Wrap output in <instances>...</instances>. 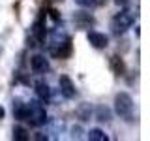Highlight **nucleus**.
Here are the masks:
<instances>
[{"label":"nucleus","instance_id":"nucleus-16","mask_svg":"<svg viewBox=\"0 0 150 141\" xmlns=\"http://www.w3.org/2000/svg\"><path fill=\"white\" fill-rule=\"evenodd\" d=\"M75 4H79L81 8H94V6H98L96 0H75Z\"/></svg>","mask_w":150,"mask_h":141},{"label":"nucleus","instance_id":"nucleus-7","mask_svg":"<svg viewBox=\"0 0 150 141\" xmlns=\"http://www.w3.org/2000/svg\"><path fill=\"white\" fill-rule=\"evenodd\" d=\"M36 94H38V100H40L41 103H47L51 100V88H49V85H47L45 81H36Z\"/></svg>","mask_w":150,"mask_h":141},{"label":"nucleus","instance_id":"nucleus-4","mask_svg":"<svg viewBox=\"0 0 150 141\" xmlns=\"http://www.w3.org/2000/svg\"><path fill=\"white\" fill-rule=\"evenodd\" d=\"M58 85H60V92H62L64 98H68V100L75 98V85H73V81L68 77V75H60Z\"/></svg>","mask_w":150,"mask_h":141},{"label":"nucleus","instance_id":"nucleus-20","mask_svg":"<svg viewBox=\"0 0 150 141\" xmlns=\"http://www.w3.org/2000/svg\"><path fill=\"white\" fill-rule=\"evenodd\" d=\"M2 117H4V109H2V107H0V119H2Z\"/></svg>","mask_w":150,"mask_h":141},{"label":"nucleus","instance_id":"nucleus-15","mask_svg":"<svg viewBox=\"0 0 150 141\" xmlns=\"http://www.w3.org/2000/svg\"><path fill=\"white\" fill-rule=\"evenodd\" d=\"M90 113H92V111H90V107L84 103V105H81V107L77 109V117H79L81 120H88V119H90Z\"/></svg>","mask_w":150,"mask_h":141},{"label":"nucleus","instance_id":"nucleus-11","mask_svg":"<svg viewBox=\"0 0 150 141\" xmlns=\"http://www.w3.org/2000/svg\"><path fill=\"white\" fill-rule=\"evenodd\" d=\"M96 119L100 122H109L111 120V109L105 105H98L96 107Z\"/></svg>","mask_w":150,"mask_h":141},{"label":"nucleus","instance_id":"nucleus-18","mask_svg":"<svg viewBox=\"0 0 150 141\" xmlns=\"http://www.w3.org/2000/svg\"><path fill=\"white\" fill-rule=\"evenodd\" d=\"M128 2H129V0H115L116 6H128Z\"/></svg>","mask_w":150,"mask_h":141},{"label":"nucleus","instance_id":"nucleus-9","mask_svg":"<svg viewBox=\"0 0 150 141\" xmlns=\"http://www.w3.org/2000/svg\"><path fill=\"white\" fill-rule=\"evenodd\" d=\"M73 21H75V25L81 26V28H86V26L94 25V19L90 17V13H84V11H77L73 15Z\"/></svg>","mask_w":150,"mask_h":141},{"label":"nucleus","instance_id":"nucleus-1","mask_svg":"<svg viewBox=\"0 0 150 141\" xmlns=\"http://www.w3.org/2000/svg\"><path fill=\"white\" fill-rule=\"evenodd\" d=\"M115 111L120 119L124 120H131L133 119V100H131L129 94L126 92H118L115 96Z\"/></svg>","mask_w":150,"mask_h":141},{"label":"nucleus","instance_id":"nucleus-19","mask_svg":"<svg viewBox=\"0 0 150 141\" xmlns=\"http://www.w3.org/2000/svg\"><path fill=\"white\" fill-rule=\"evenodd\" d=\"M51 17H53L54 21H58V11H54V9H53V11H51Z\"/></svg>","mask_w":150,"mask_h":141},{"label":"nucleus","instance_id":"nucleus-17","mask_svg":"<svg viewBox=\"0 0 150 141\" xmlns=\"http://www.w3.org/2000/svg\"><path fill=\"white\" fill-rule=\"evenodd\" d=\"M71 137L73 139H81V128H73L71 130Z\"/></svg>","mask_w":150,"mask_h":141},{"label":"nucleus","instance_id":"nucleus-13","mask_svg":"<svg viewBox=\"0 0 150 141\" xmlns=\"http://www.w3.org/2000/svg\"><path fill=\"white\" fill-rule=\"evenodd\" d=\"M13 139H17V141H28V139H30V135H28V132L23 128V126H15V128H13Z\"/></svg>","mask_w":150,"mask_h":141},{"label":"nucleus","instance_id":"nucleus-14","mask_svg":"<svg viewBox=\"0 0 150 141\" xmlns=\"http://www.w3.org/2000/svg\"><path fill=\"white\" fill-rule=\"evenodd\" d=\"M111 66H112V70H115L116 75H122V72H124V64H122V60L116 55L111 56Z\"/></svg>","mask_w":150,"mask_h":141},{"label":"nucleus","instance_id":"nucleus-5","mask_svg":"<svg viewBox=\"0 0 150 141\" xmlns=\"http://www.w3.org/2000/svg\"><path fill=\"white\" fill-rule=\"evenodd\" d=\"M30 68L34 73H45L49 70V62H47V58L43 55H34L30 60Z\"/></svg>","mask_w":150,"mask_h":141},{"label":"nucleus","instance_id":"nucleus-8","mask_svg":"<svg viewBox=\"0 0 150 141\" xmlns=\"http://www.w3.org/2000/svg\"><path fill=\"white\" fill-rule=\"evenodd\" d=\"M32 36H34L40 43H41V41H45V23H43V15H41L34 23V26H32Z\"/></svg>","mask_w":150,"mask_h":141},{"label":"nucleus","instance_id":"nucleus-12","mask_svg":"<svg viewBox=\"0 0 150 141\" xmlns=\"http://www.w3.org/2000/svg\"><path fill=\"white\" fill-rule=\"evenodd\" d=\"M86 137L90 139V141H107V139H109V135H107L103 130H100V128H92L90 132H88Z\"/></svg>","mask_w":150,"mask_h":141},{"label":"nucleus","instance_id":"nucleus-10","mask_svg":"<svg viewBox=\"0 0 150 141\" xmlns=\"http://www.w3.org/2000/svg\"><path fill=\"white\" fill-rule=\"evenodd\" d=\"M13 115H15V119H19V120H26V103L21 102V100L13 102Z\"/></svg>","mask_w":150,"mask_h":141},{"label":"nucleus","instance_id":"nucleus-2","mask_svg":"<svg viewBox=\"0 0 150 141\" xmlns=\"http://www.w3.org/2000/svg\"><path fill=\"white\" fill-rule=\"evenodd\" d=\"M26 120L32 126H41L47 120V113H45V105L40 100H30L26 103Z\"/></svg>","mask_w":150,"mask_h":141},{"label":"nucleus","instance_id":"nucleus-3","mask_svg":"<svg viewBox=\"0 0 150 141\" xmlns=\"http://www.w3.org/2000/svg\"><path fill=\"white\" fill-rule=\"evenodd\" d=\"M135 17H137V15H135L131 9H124L122 13L115 15V17H112V21H111V30H112V34H115V36L124 34V32L135 23Z\"/></svg>","mask_w":150,"mask_h":141},{"label":"nucleus","instance_id":"nucleus-21","mask_svg":"<svg viewBox=\"0 0 150 141\" xmlns=\"http://www.w3.org/2000/svg\"><path fill=\"white\" fill-rule=\"evenodd\" d=\"M96 2H98V4H103V2H105V0H96Z\"/></svg>","mask_w":150,"mask_h":141},{"label":"nucleus","instance_id":"nucleus-6","mask_svg":"<svg viewBox=\"0 0 150 141\" xmlns=\"http://www.w3.org/2000/svg\"><path fill=\"white\" fill-rule=\"evenodd\" d=\"M88 41L96 49H103V47L109 45V38L105 34H101V32H88Z\"/></svg>","mask_w":150,"mask_h":141}]
</instances>
